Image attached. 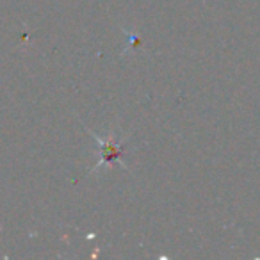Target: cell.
<instances>
[{"mask_svg": "<svg viewBox=\"0 0 260 260\" xmlns=\"http://www.w3.org/2000/svg\"><path fill=\"white\" fill-rule=\"evenodd\" d=\"M94 138H96L98 143H100V166L102 164H111L121 157L123 146L118 145L114 138L107 139V141H102L98 136H94Z\"/></svg>", "mask_w": 260, "mask_h": 260, "instance_id": "cell-1", "label": "cell"}]
</instances>
